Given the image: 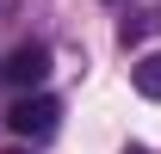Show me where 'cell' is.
<instances>
[{"mask_svg":"<svg viewBox=\"0 0 161 154\" xmlns=\"http://www.w3.org/2000/svg\"><path fill=\"white\" fill-rule=\"evenodd\" d=\"M130 86H136L142 99H161V56H142L136 68H130Z\"/></svg>","mask_w":161,"mask_h":154,"instance_id":"cell-3","label":"cell"},{"mask_svg":"<svg viewBox=\"0 0 161 154\" xmlns=\"http://www.w3.org/2000/svg\"><path fill=\"white\" fill-rule=\"evenodd\" d=\"M124 154H142V148H124Z\"/></svg>","mask_w":161,"mask_h":154,"instance_id":"cell-5","label":"cell"},{"mask_svg":"<svg viewBox=\"0 0 161 154\" xmlns=\"http://www.w3.org/2000/svg\"><path fill=\"white\" fill-rule=\"evenodd\" d=\"M155 25H161V13H155Z\"/></svg>","mask_w":161,"mask_h":154,"instance_id":"cell-6","label":"cell"},{"mask_svg":"<svg viewBox=\"0 0 161 154\" xmlns=\"http://www.w3.org/2000/svg\"><path fill=\"white\" fill-rule=\"evenodd\" d=\"M56 123H62V105H56L50 93H25V99L6 105V130L19 136V142H43V136H56Z\"/></svg>","mask_w":161,"mask_h":154,"instance_id":"cell-1","label":"cell"},{"mask_svg":"<svg viewBox=\"0 0 161 154\" xmlns=\"http://www.w3.org/2000/svg\"><path fill=\"white\" fill-rule=\"evenodd\" d=\"M6 154H37V148H25V142H13V148H6Z\"/></svg>","mask_w":161,"mask_h":154,"instance_id":"cell-4","label":"cell"},{"mask_svg":"<svg viewBox=\"0 0 161 154\" xmlns=\"http://www.w3.org/2000/svg\"><path fill=\"white\" fill-rule=\"evenodd\" d=\"M0 80H13V86H43V80H50V49H43V43H19L13 56L0 62Z\"/></svg>","mask_w":161,"mask_h":154,"instance_id":"cell-2","label":"cell"}]
</instances>
